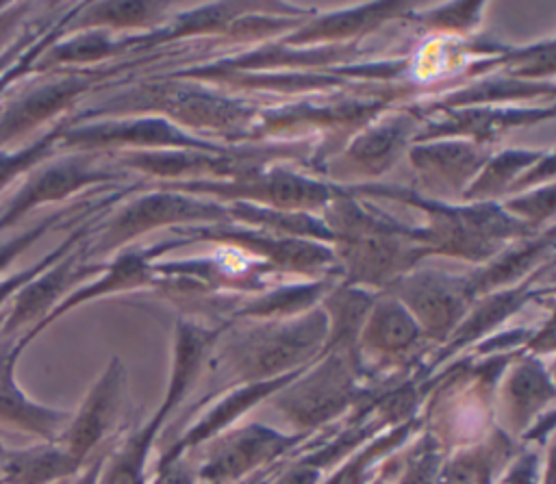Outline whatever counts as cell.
Wrapping results in <instances>:
<instances>
[{"label":"cell","mask_w":556,"mask_h":484,"mask_svg":"<svg viewBox=\"0 0 556 484\" xmlns=\"http://www.w3.org/2000/svg\"><path fill=\"white\" fill-rule=\"evenodd\" d=\"M24 349L26 347L17 336L0 339V425L37 436L41 441H59L72 412L35 402L20 389L15 369Z\"/></svg>","instance_id":"7a4b0ae2"},{"label":"cell","mask_w":556,"mask_h":484,"mask_svg":"<svg viewBox=\"0 0 556 484\" xmlns=\"http://www.w3.org/2000/svg\"><path fill=\"white\" fill-rule=\"evenodd\" d=\"M48 28V22L43 20H33V22H26L24 28L20 30V35L4 48V52L0 54V72L7 69L33 41H37Z\"/></svg>","instance_id":"8fae6325"},{"label":"cell","mask_w":556,"mask_h":484,"mask_svg":"<svg viewBox=\"0 0 556 484\" xmlns=\"http://www.w3.org/2000/svg\"><path fill=\"white\" fill-rule=\"evenodd\" d=\"M63 130H65V126L56 124L52 130L37 137L28 145H22L15 150H0V191H4L20 176L28 174L41 161L50 158Z\"/></svg>","instance_id":"52a82bcc"},{"label":"cell","mask_w":556,"mask_h":484,"mask_svg":"<svg viewBox=\"0 0 556 484\" xmlns=\"http://www.w3.org/2000/svg\"><path fill=\"white\" fill-rule=\"evenodd\" d=\"M76 239H78V234L70 237L65 243H61L59 247H54L50 254H46L41 260L33 263L30 267H26V269H22V271H17V273H11V276H7V278H0V310H4V308L9 306V302L15 297V293H17L20 289H24L33 278H37L41 271H46V269H48L50 265H54L59 258H63V256L70 252V247L74 245Z\"/></svg>","instance_id":"ba28073f"},{"label":"cell","mask_w":556,"mask_h":484,"mask_svg":"<svg viewBox=\"0 0 556 484\" xmlns=\"http://www.w3.org/2000/svg\"><path fill=\"white\" fill-rule=\"evenodd\" d=\"M76 252H67L37 278H33L24 289L15 293L9 302V313L4 326L0 330V339L22 336L30 332L41 319L54 310L59 295L65 286H70L76 278L85 273V269H74Z\"/></svg>","instance_id":"5b68a950"},{"label":"cell","mask_w":556,"mask_h":484,"mask_svg":"<svg viewBox=\"0 0 556 484\" xmlns=\"http://www.w3.org/2000/svg\"><path fill=\"white\" fill-rule=\"evenodd\" d=\"M59 219H63V213H54V215H50V217L37 221L35 226H30L28 230L20 232L17 237L9 239L7 243H2V245H0V273H2L9 265H13V263L17 260V256L24 254L37 239H41Z\"/></svg>","instance_id":"9c48e42d"},{"label":"cell","mask_w":556,"mask_h":484,"mask_svg":"<svg viewBox=\"0 0 556 484\" xmlns=\"http://www.w3.org/2000/svg\"><path fill=\"white\" fill-rule=\"evenodd\" d=\"M7 4H9V2H0V9H4V7H7Z\"/></svg>","instance_id":"5bb4252c"},{"label":"cell","mask_w":556,"mask_h":484,"mask_svg":"<svg viewBox=\"0 0 556 484\" xmlns=\"http://www.w3.org/2000/svg\"><path fill=\"white\" fill-rule=\"evenodd\" d=\"M7 313H9V306L4 308V310H0V330H2V326H4V319H7Z\"/></svg>","instance_id":"4fadbf2b"},{"label":"cell","mask_w":556,"mask_h":484,"mask_svg":"<svg viewBox=\"0 0 556 484\" xmlns=\"http://www.w3.org/2000/svg\"><path fill=\"white\" fill-rule=\"evenodd\" d=\"M87 87L80 78H54L28 87L24 93L4 100L0 109V150L17 145L41 124L63 113Z\"/></svg>","instance_id":"277c9868"},{"label":"cell","mask_w":556,"mask_h":484,"mask_svg":"<svg viewBox=\"0 0 556 484\" xmlns=\"http://www.w3.org/2000/svg\"><path fill=\"white\" fill-rule=\"evenodd\" d=\"M102 174L80 158L35 165L20 189L0 206V232L15 228L28 213L41 204L59 202L76 189L96 182Z\"/></svg>","instance_id":"3957f363"},{"label":"cell","mask_w":556,"mask_h":484,"mask_svg":"<svg viewBox=\"0 0 556 484\" xmlns=\"http://www.w3.org/2000/svg\"><path fill=\"white\" fill-rule=\"evenodd\" d=\"M2 447H4V445H2V443H0V449H2Z\"/></svg>","instance_id":"9a60e30c"},{"label":"cell","mask_w":556,"mask_h":484,"mask_svg":"<svg viewBox=\"0 0 556 484\" xmlns=\"http://www.w3.org/2000/svg\"><path fill=\"white\" fill-rule=\"evenodd\" d=\"M124 389V369L117 358L104 369V373L93 382L83 404L74 415H70L67 428L56 441L76 462L85 464L89 454L106 438L113 430Z\"/></svg>","instance_id":"6da1fadb"},{"label":"cell","mask_w":556,"mask_h":484,"mask_svg":"<svg viewBox=\"0 0 556 484\" xmlns=\"http://www.w3.org/2000/svg\"><path fill=\"white\" fill-rule=\"evenodd\" d=\"M104 456H98L93 462H89L85 469H80L70 484H100V473H102Z\"/></svg>","instance_id":"7c38bea8"},{"label":"cell","mask_w":556,"mask_h":484,"mask_svg":"<svg viewBox=\"0 0 556 484\" xmlns=\"http://www.w3.org/2000/svg\"><path fill=\"white\" fill-rule=\"evenodd\" d=\"M33 7L35 4L30 2H9L4 9H0V54L20 35Z\"/></svg>","instance_id":"30bf717a"},{"label":"cell","mask_w":556,"mask_h":484,"mask_svg":"<svg viewBox=\"0 0 556 484\" xmlns=\"http://www.w3.org/2000/svg\"><path fill=\"white\" fill-rule=\"evenodd\" d=\"M83 469L56 441L0 449V484H59Z\"/></svg>","instance_id":"8992f818"},{"label":"cell","mask_w":556,"mask_h":484,"mask_svg":"<svg viewBox=\"0 0 556 484\" xmlns=\"http://www.w3.org/2000/svg\"><path fill=\"white\" fill-rule=\"evenodd\" d=\"M0 109H2V102H0Z\"/></svg>","instance_id":"2e32d148"}]
</instances>
